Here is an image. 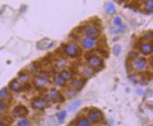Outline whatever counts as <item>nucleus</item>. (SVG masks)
<instances>
[{
    "mask_svg": "<svg viewBox=\"0 0 153 126\" xmlns=\"http://www.w3.org/2000/svg\"><path fill=\"white\" fill-rule=\"evenodd\" d=\"M60 76H62V77L64 79V80H71L72 77L71 73H70L69 72H67V71H62V72H61Z\"/></svg>",
    "mask_w": 153,
    "mask_h": 126,
    "instance_id": "obj_18",
    "label": "nucleus"
},
{
    "mask_svg": "<svg viewBox=\"0 0 153 126\" xmlns=\"http://www.w3.org/2000/svg\"><path fill=\"white\" fill-rule=\"evenodd\" d=\"M76 125L79 126H89L91 125V124H90V122L85 118H83L78 120L77 123H76Z\"/></svg>",
    "mask_w": 153,
    "mask_h": 126,
    "instance_id": "obj_16",
    "label": "nucleus"
},
{
    "mask_svg": "<svg viewBox=\"0 0 153 126\" xmlns=\"http://www.w3.org/2000/svg\"><path fill=\"white\" fill-rule=\"evenodd\" d=\"M82 45L84 48L86 49H89L93 48V47L95 46V42L93 39L91 38H85L83 39V42H82Z\"/></svg>",
    "mask_w": 153,
    "mask_h": 126,
    "instance_id": "obj_12",
    "label": "nucleus"
},
{
    "mask_svg": "<svg viewBox=\"0 0 153 126\" xmlns=\"http://www.w3.org/2000/svg\"><path fill=\"white\" fill-rule=\"evenodd\" d=\"M88 62H89L91 68L94 69L96 72L97 71H100L104 68V63L102 60H101L99 57L97 56H91V58L88 59Z\"/></svg>",
    "mask_w": 153,
    "mask_h": 126,
    "instance_id": "obj_2",
    "label": "nucleus"
},
{
    "mask_svg": "<svg viewBox=\"0 0 153 126\" xmlns=\"http://www.w3.org/2000/svg\"><path fill=\"white\" fill-rule=\"evenodd\" d=\"M147 64V61L145 58H137L133 62V67L137 70L141 71L146 68Z\"/></svg>",
    "mask_w": 153,
    "mask_h": 126,
    "instance_id": "obj_6",
    "label": "nucleus"
},
{
    "mask_svg": "<svg viewBox=\"0 0 153 126\" xmlns=\"http://www.w3.org/2000/svg\"><path fill=\"white\" fill-rule=\"evenodd\" d=\"M54 84L59 86H64L66 83V80H64L60 75L55 76V77H54Z\"/></svg>",
    "mask_w": 153,
    "mask_h": 126,
    "instance_id": "obj_15",
    "label": "nucleus"
},
{
    "mask_svg": "<svg viewBox=\"0 0 153 126\" xmlns=\"http://www.w3.org/2000/svg\"><path fill=\"white\" fill-rule=\"evenodd\" d=\"M4 125V123H2L1 121H0V126H3Z\"/></svg>",
    "mask_w": 153,
    "mask_h": 126,
    "instance_id": "obj_30",
    "label": "nucleus"
},
{
    "mask_svg": "<svg viewBox=\"0 0 153 126\" xmlns=\"http://www.w3.org/2000/svg\"><path fill=\"white\" fill-rule=\"evenodd\" d=\"M64 50L68 56L71 58H77L80 57L82 54V50L79 47L76 46V45H67L64 47Z\"/></svg>",
    "mask_w": 153,
    "mask_h": 126,
    "instance_id": "obj_1",
    "label": "nucleus"
},
{
    "mask_svg": "<svg viewBox=\"0 0 153 126\" xmlns=\"http://www.w3.org/2000/svg\"><path fill=\"white\" fill-rule=\"evenodd\" d=\"M81 104L82 103L80 101H77L74 102V104H72L71 105L69 106V108H68V111H69L70 112L74 111L75 110L77 109L80 105H81Z\"/></svg>",
    "mask_w": 153,
    "mask_h": 126,
    "instance_id": "obj_17",
    "label": "nucleus"
},
{
    "mask_svg": "<svg viewBox=\"0 0 153 126\" xmlns=\"http://www.w3.org/2000/svg\"><path fill=\"white\" fill-rule=\"evenodd\" d=\"M114 23L117 26L121 25V18L119 17V16L116 17L115 19H114Z\"/></svg>",
    "mask_w": 153,
    "mask_h": 126,
    "instance_id": "obj_27",
    "label": "nucleus"
},
{
    "mask_svg": "<svg viewBox=\"0 0 153 126\" xmlns=\"http://www.w3.org/2000/svg\"><path fill=\"white\" fill-rule=\"evenodd\" d=\"M123 2H127V1H128V0H122Z\"/></svg>",
    "mask_w": 153,
    "mask_h": 126,
    "instance_id": "obj_31",
    "label": "nucleus"
},
{
    "mask_svg": "<svg viewBox=\"0 0 153 126\" xmlns=\"http://www.w3.org/2000/svg\"><path fill=\"white\" fill-rule=\"evenodd\" d=\"M85 83V81L83 80H74L72 81L71 85L75 89L80 91L82 88L83 87L84 84Z\"/></svg>",
    "mask_w": 153,
    "mask_h": 126,
    "instance_id": "obj_10",
    "label": "nucleus"
},
{
    "mask_svg": "<svg viewBox=\"0 0 153 126\" xmlns=\"http://www.w3.org/2000/svg\"><path fill=\"white\" fill-rule=\"evenodd\" d=\"M66 116V111H62L60 113L56 114V117H57L58 121L60 122V123H62L63 121H64Z\"/></svg>",
    "mask_w": 153,
    "mask_h": 126,
    "instance_id": "obj_20",
    "label": "nucleus"
},
{
    "mask_svg": "<svg viewBox=\"0 0 153 126\" xmlns=\"http://www.w3.org/2000/svg\"><path fill=\"white\" fill-rule=\"evenodd\" d=\"M6 108H7V106H6L5 104L3 103V102L0 101V113H1V112H3L4 111V110L6 109Z\"/></svg>",
    "mask_w": 153,
    "mask_h": 126,
    "instance_id": "obj_28",
    "label": "nucleus"
},
{
    "mask_svg": "<svg viewBox=\"0 0 153 126\" xmlns=\"http://www.w3.org/2000/svg\"><path fill=\"white\" fill-rule=\"evenodd\" d=\"M98 51H99L100 53L102 56H105V58H108V56H109V52H108L107 50H98Z\"/></svg>",
    "mask_w": 153,
    "mask_h": 126,
    "instance_id": "obj_26",
    "label": "nucleus"
},
{
    "mask_svg": "<svg viewBox=\"0 0 153 126\" xmlns=\"http://www.w3.org/2000/svg\"><path fill=\"white\" fill-rule=\"evenodd\" d=\"M8 96V92L6 88H2L1 90H0V99H3L5 98Z\"/></svg>",
    "mask_w": 153,
    "mask_h": 126,
    "instance_id": "obj_21",
    "label": "nucleus"
},
{
    "mask_svg": "<svg viewBox=\"0 0 153 126\" xmlns=\"http://www.w3.org/2000/svg\"><path fill=\"white\" fill-rule=\"evenodd\" d=\"M13 114L15 117L23 118L28 115V110L25 106H19L13 110Z\"/></svg>",
    "mask_w": 153,
    "mask_h": 126,
    "instance_id": "obj_4",
    "label": "nucleus"
},
{
    "mask_svg": "<svg viewBox=\"0 0 153 126\" xmlns=\"http://www.w3.org/2000/svg\"><path fill=\"white\" fill-rule=\"evenodd\" d=\"M89 118L93 123H100L104 120V115L100 110L97 109H93L89 112Z\"/></svg>",
    "mask_w": 153,
    "mask_h": 126,
    "instance_id": "obj_3",
    "label": "nucleus"
},
{
    "mask_svg": "<svg viewBox=\"0 0 153 126\" xmlns=\"http://www.w3.org/2000/svg\"><path fill=\"white\" fill-rule=\"evenodd\" d=\"M125 30V26H122V27H119V28H116L112 29V32L114 33H122Z\"/></svg>",
    "mask_w": 153,
    "mask_h": 126,
    "instance_id": "obj_23",
    "label": "nucleus"
},
{
    "mask_svg": "<svg viewBox=\"0 0 153 126\" xmlns=\"http://www.w3.org/2000/svg\"><path fill=\"white\" fill-rule=\"evenodd\" d=\"M105 9H106V12L109 14H114L116 13V8L115 6L112 3H107L106 4L105 7Z\"/></svg>",
    "mask_w": 153,
    "mask_h": 126,
    "instance_id": "obj_14",
    "label": "nucleus"
},
{
    "mask_svg": "<svg viewBox=\"0 0 153 126\" xmlns=\"http://www.w3.org/2000/svg\"><path fill=\"white\" fill-rule=\"evenodd\" d=\"M30 125L29 122L27 121V120H25V119L22 120V121H20L19 123V126H27V125Z\"/></svg>",
    "mask_w": 153,
    "mask_h": 126,
    "instance_id": "obj_25",
    "label": "nucleus"
},
{
    "mask_svg": "<svg viewBox=\"0 0 153 126\" xmlns=\"http://www.w3.org/2000/svg\"><path fill=\"white\" fill-rule=\"evenodd\" d=\"M85 31L88 38L91 39L97 38L100 35V32L95 28V27L86 26L85 28Z\"/></svg>",
    "mask_w": 153,
    "mask_h": 126,
    "instance_id": "obj_5",
    "label": "nucleus"
},
{
    "mask_svg": "<svg viewBox=\"0 0 153 126\" xmlns=\"http://www.w3.org/2000/svg\"><path fill=\"white\" fill-rule=\"evenodd\" d=\"M9 87H10L11 89L13 90V91L18 92L21 89V84H19V82L17 81V80H13L10 82Z\"/></svg>",
    "mask_w": 153,
    "mask_h": 126,
    "instance_id": "obj_13",
    "label": "nucleus"
},
{
    "mask_svg": "<svg viewBox=\"0 0 153 126\" xmlns=\"http://www.w3.org/2000/svg\"><path fill=\"white\" fill-rule=\"evenodd\" d=\"M20 78H21V80L23 82H27V81L28 80V76L27 75H25V74H23V75H21Z\"/></svg>",
    "mask_w": 153,
    "mask_h": 126,
    "instance_id": "obj_29",
    "label": "nucleus"
},
{
    "mask_svg": "<svg viewBox=\"0 0 153 126\" xmlns=\"http://www.w3.org/2000/svg\"><path fill=\"white\" fill-rule=\"evenodd\" d=\"M145 39L147 40H150V41H152V39H153V35H152V31H150V33H147L146 35V36H145Z\"/></svg>",
    "mask_w": 153,
    "mask_h": 126,
    "instance_id": "obj_24",
    "label": "nucleus"
},
{
    "mask_svg": "<svg viewBox=\"0 0 153 126\" xmlns=\"http://www.w3.org/2000/svg\"><path fill=\"white\" fill-rule=\"evenodd\" d=\"M32 106L33 109L40 110L45 107V101L44 100L40 98H36L33 100L32 103Z\"/></svg>",
    "mask_w": 153,
    "mask_h": 126,
    "instance_id": "obj_7",
    "label": "nucleus"
},
{
    "mask_svg": "<svg viewBox=\"0 0 153 126\" xmlns=\"http://www.w3.org/2000/svg\"><path fill=\"white\" fill-rule=\"evenodd\" d=\"M47 82H48V81H47L45 78L42 77V76H36L34 80L35 86H37V87L38 88L42 87V86H45L47 84Z\"/></svg>",
    "mask_w": 153,
    "mask_h": 126,
    "instance_id": "obj_9",
    "label": "nucleus"
},
{
    "mask_svg": "<svg viewBox=\"0 0 153 126\" xmlns=\"http://www.w3.org/2000/svg\"><path fill=\"white\" fill-rule=\"evenodd\" d=\"M59 96H60L59 92L56 91V89H52L50 91V94H49L48 98H50V100H52V101L56 102L57 100L59 99Z\"/></svg>",
    "mask_w": 153,
    "mask_h": 126,
    "instance_id": "obj_11",
    "label": "nucleus"
},
{
    "mask_svg": "<svg viewBox=\"0 0 153 126\" xmlns=\"http://www.w3.org/2000/svg\"><path fill=\"white\" fill-rule=\"evenodd\" d=\"M146 9L149 13H152L153 11V1L152 0H148L146 4Z\"/></svg>",
    "mask_w": 153,
    "mask_h": 126,
    "instance_id": "obj_19",
    "label": "nucleus"
},
{
    "mask_svg": "<svg viewBox=\"0 0 153 126\" xmlns=\"http://www.w3.org/2000/svg\"><path fill=\"white\" fill-rule=\"evenodd\" d=\"M140 51L145 56H148L153 51V46L151 44H143L140 46Z\"/></svg>",
    "mask_w": 153,
    "mask_h": 126,
    "instance_id": "obj_8",
    "label": "nucleus"
},
{
    "mask_svg": "<svg viewBox=\"0 0 153 126\" xmlns=\"http://www.w3.org/2000/svg\"><path fill=\"white\" fill-rule=\"evenodd\" d=\"M121 50V46H119V45H117V46H115L113 48L114 54L116 56H118L120 54Z\"/></svg>",
    "mask_w": 153,
    "mask_h": 126,
    "instance_id": "obj_22",
    "label": "nucleus"
}]
</instances>
